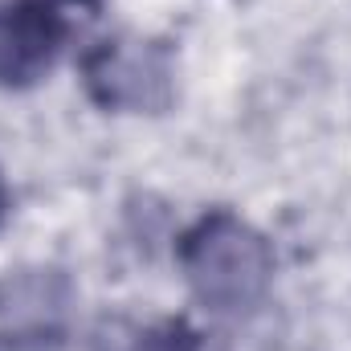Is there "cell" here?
I'll return each mask as SVG.
<instances>
[{"mask_svg": "<svg viewBox=\"0 0 351 351\" xmlns=\"http://www.w3.org/2000/svg\"><path fill=\"white\" fill-rule=\"evenodd\" d=\"M53 4H58V0H53ZM62 4H78V8H90V12L102 8V0H62Z\"/></svg>", "mask_w": 351, "mask_h": 351, "instance_id": "5", "label": "cell"}, {"mask_svg": "<svg viewBox=\"0 0 351 351\" xmlns=\"http://www.w3.org/2000/svg\"><path fill=\"white\" fill-rule=\"evenodd\" d=\"M86 94L114 114H160L176 98L168 45L147 37H106L82 58Z\"/></svg>", "mask_w": 351, "mask_h": 351, "instance_id": "2", "label": "cell"}, {"mask_svg": "<svg viewBox=\"0 0 351 351\" xmlns=\"http://www.w3.org/2000/svg\"><path fill=\"white\" fill-rule=\"evenodd\" d=\"M66 33V16L53 0H0V86H37L53 70Z\"/></svg>", "mask_w": 351, "mask_h": 351, "instance_id": "3", "label": "cell"}, {"mask_svg": "<svg viewBox=\"0 0 351 351\" xmlns=\"http://www.w3.org/2000/svg\"><path fill=\"white\" fill-rule=\"evenodd\" d=\"M8 208H12V192H8V184H4V172H0V225L8 221Z\"/></svg>", "mask_w": 351, "mask_h": 351, "instance_id": "4", "label": "cell"}, {"mask_svg": "<svg viewBox=\"0 0 351 351\" xmlns=\"http://www.w3.org/2000/svg\"><path fill=\"white\" fill-rule=\"evenodd\" d=\"M176 262L188 290L221 315L254 311L274 278L269 241L229 208H213L188 225L176 245Z\"/></svg>", "mask_w": 351, "mask_h": 351, "instance_id": "1", "label": "cell"}]
</instances>
